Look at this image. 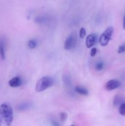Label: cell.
<instances>
[{
    "mask_svg": "<svg viewBox=\"0 0 125 126\" xmlns=\"http://www.w3.org/2000/svg\"><path fill=\"white\" fill-rule=\"evenodd\" d=\"M13 119V110L8 103L0 106V126H11Z\"/></svg>",
    "mask_w": 125,
    "mask_h": 126,
    "instance_id": "cell-1",
    "label": "cell"
},
{
    "mask_svg": "<svg viewBox=\"0 0 125 126\" xmlns=\"http://www.w3.org/2000/svg\"><path fill=\"white\" fill-rule=\"evenodd\" d=\"M54 79L51 76H43L39 79L36 82L35 86V91L37 92H40L47 89L54 84Z\"/></svg>",
    "mask_w": 125,
    "mask_h": 126,
    "instance_id": "cell-2",
    "label": "cell"
},
{
    "mask_svg": "<svg viewBox=\"0 0 125 126\" xmlns=\"http://www.w3.org/2000/svg\"><path fill=\"white\" fill-rule=\"evenodd\" d=\"M113 27H109L102 33L99 38V43L101 46H106L109 44L113 33Z\"/></svg>",
    "mask_w": 125,
    "mask_h": 126,
    "instance_id": "cell-3",
    "label": "cell"
},
{
    "mask_svg": "<svg viewBox=\"0 0 125 126\" xmlns=\"http://www.w3.org/2000/svg\"><path fill=\"white\" fill-rule=\"evenodd\" d=\"M77 35L75 33H72L65 40L64 47L66 50H71L75 47L77 46Z\"/></svg>",
    "mask_w": 125,
    "mask_h": 126,
    "instance_id": "cell-4",
    "label": "cell"
},
{
    "mask_svg": "<svg viewBox=\"0 0 125 126\" xmlns=\"http://www.w3.org/2000/svg\"><path fill=\"white\" fill-rule=\"evenodd\" d=\"M98 35L96 34H88L86 39V46L87 48H91L94 46L98 42Z\"/></svg>",
    "mask_w": 125,
    "mask_h": 126,
    "instance_id": "cell-5",
    "label": "cell"
},
{
    "mask_svg": "<svg viewBox=\"0 0 125 126\" xmlns=\"http://www.w3.org/2000/svg\"><path fill=\"white\" fill-rule=\"evenodd\" d=\"M121 86V82L116 79H111L105 84V88L107 91H113Z\"/></svg>",
    "mask_w": 125,
    "mask_h": 126,
    "instance_id": "cell-6",
    "label": "cell"
},
{
    "mask_svg": "<svg viewBox=\"0 0 125 126\" xmlns=\"http://www.w3.org/2000/svg\"><path fill=\"white\" fill-rule=\"evenodd\" d=\"M6 39L4 36L0 37V57L2 60L6 57Z\"/></svg>",
    "mask_w": 125,
    "mask_h": 126,
    "instance_id": "cell-7",
    "label": "cell"
},
{
    "mask_svg": "<svg viewBox=\"0 0 125 126\" xmlns=\"http://www.w3.org/2000/svg\"><path fill=\"white\" fill-rule=\"evenodd\" d=\"M9 85L11 87H18L23 85V81L20 76H15L9 80Z\"/></svg>",
    "mask_w": 125,
    "mask_h": 126,
    "instance_id": "cell-8",
    "label": "cell"
},
{
    "mask_svg": "<svg viewBox=\"0 0 125 126\" xmlns=\"http://www.w3.org/2000/svg\"><path fill=\"white\" fill-rule=\"evenodd\" d=\"M32 108V104L29 102H24V103H22L18 105L17 107V110L20 111H23L28 110Z\"/></svg>",
    "mask_w": 125,
    "mask_h": 126,
    "instance_id": "cell-9",
    "label": "cell"
},
{
    "mask_svg": "<svg viewBox=\"0 0 125 126\" xmlns=\"http://www.w3.org/2000/svg\"><path fill=\"white\" fill-rule=\"evenodd\" d=\"M63 82L64 83V85L66 86L67 88L71 87L72 86V81H71V78L69 75L66 74L63 76Z\"/></svg>",
    "mask_w": 125,
    "mask_h": 126,
    "instance_id": "cell-10",
    "label": "cell"
},
{
    "mask_svg": "<svg viewBox=\"0 0 125 126\" xmlns=\"http://www.w3.org/2000/svg\"><path fill=\"white\" fill-rule=\"evenodd\" d=\"M75 91L76 92H77V93L80 95H88V90L85 88V87H82V86H78L75 87Z\"/></svg>",
    "mask_w": 125,
    "mask_h": 126,
    "instance_id": "cell-11",
    "label": "cell"
},
{
    "mask_svg": "<svg viewBox=\"0 0 125 126\" xmlns=\"http://www.w3.org/2000/svg\"><path fill=\"white\" fill-rule=\"evenodd\" d=\"M123 98L121 95H115V98L113 100V105L114 106H118L120 105L121 103H123Z\"/></svg>",
    "mask_w": 125,
    "mask_h": 126,
    "instance_id": "cell-12",
    "label": "cell"
},
{
    "mask_svg": "<svg viewBox=\"0 0 125 126\" xmlns=\"http://www.w3.org/2000/svg\"><path fill=\"white\" fill-rule=\"evenodd\" d=\"M37 45H38L37 41L34 39H31L28 42V46L29 49H34L37 46Z\"/></svg>",
    "mask_w": 125,
    "mask_h": 126,
    "instance_id": "cell-13",
    "label": "cell"
},
{
    "mask_svg": "<svg viewBox=\"0 0 125 126\" xmlns=\"http://www.w3.org/2000/svg\"><path fill=\"white\" fill-rule=\"evenodd\" d=\"M118 111L121 116H125V102H123L120 105L118 108Z\"/></svg>",
    "mask_w": 125,
    "mask_h": 126,
    "instance_id": "cell-14",
    "label": "cell"
},
{
    "mask_svg": "<svg viewBox=\"0 0 125 126\" xmlns=\"http://www.w3.org/2000/svg\"><path fill=\"white\" fill-rule=\"evenodd\" d=\"M67 118V114H66L64 112H62L60 114V119L61 121V123H64V121H66V120Z\"/></svg>",
    "mask_w": 125,
    "mask_h": 126,
    "instance_id": "cell-15",
    "label": "cell"
},
{
    "mask_svg": "<svg viewBox=\"0 0 125 126\" xmlns=\"http://www.w3.org/2000/svg\"><path fill=\"white\" fill-rule=\"evenodd\" d=\"M104 64L102 62H99L97 63V64L96 65V69L98 71H101L103 68H104Z\"/></svg>",
    "mask_w": 125,
    "mask_h": 126,
    "instance_id": "cell-16",
    "label": "cell"
},
{
    "mask_svg": "<svg viewBox=\"0 0 125 126\" xmlns=\"http://www.w3.org/2000/svg\"><path fill=\"white\" fill-rule=\"evenodd\" d=\"M86 36V30L84 28H81L79 31V37L81 39H83Z\"/></svg>",
    "mask_w": 125,
    "mask_h": 126,
    "instance_id": "cell-17",
    "label": "cell"
},
{
    "mask_svg": "<svg viewBox=\"0 0 125 126\" xmlns=\"http://www.w3.org/2000/svg\"><path fill=\"white\" fill-rule=\"evenodd\" d=\"M125 52V44H122V45L120 46V47L118 49V54H121V53H123Z\"/></svg>",
    "mask_w": 125,
    "mask_h": 126,
    "instance_id": "cell-18",
    "label": "cell"
},
{
    "mask_svg": "<svg viewBox=\"0 0 125 126\" xmlns=\"http://www.w3.org/2000/svg\"><path fill=\"white\" fill-rule=\"evenodd\" d=\"M51 126H61L60 123L57 121L55 120V119H51Z\"/></svg>",
    "mask_w": 125,
    "mask_h": 126,
    "instance_id": "cell-19",
    "label": "cell"
},
{
    "mask_svg": "<svg viewBox=\"0 0 125 126\" xmlns=\"http://www.w3.org/2000/svg\"><path fill=\"white\" fill-rule=\"evenodd\" d=\"M97 49L96 47H93L90 50V55L91 57H94L96 54Z\"/></svg>",
    "mask_w": 125,
    "mask_h": 126,
    "instance_id": "cell-20",
    "label": "cell"
},
{
    "mask_svg": "<svg viewBox=\"0 0 125 126\" xmlns=\"http://www.w3.org/2000/svg\"><path fill=\"white\" fill-rule=\"evenodd\" d=\"M123 28L125 30V14L123 18Z\"/></svg>",
    "mask_w": 125,
    "mask_h": 126,
    "instance_id": "cell-21",
    "label": "cell"
}]
</instances>
